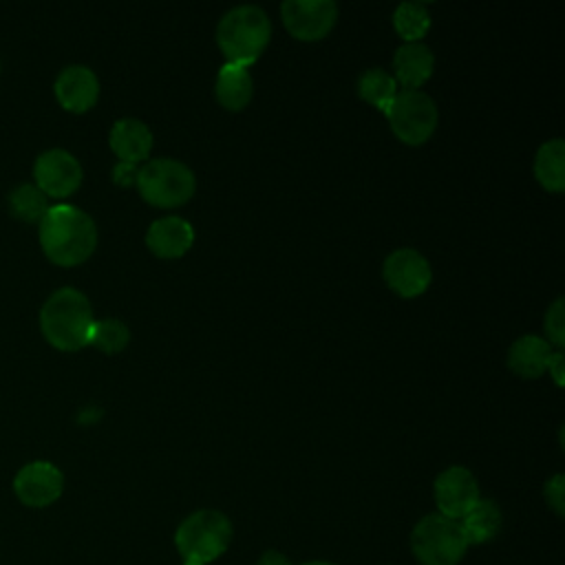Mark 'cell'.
Segmentation results:
<instances>
[{"label": "cell", "mask_w": 565, "mask_h": 565, "mask_svg": "<svg viewBox=\"0 0 565 565\" xmlns=\"http://www.w3.org/2000/svg\"><path fill=\"white\" fill-rule=\"evenodd\" d=\"M38 238L44 256L60 267L82 265L97 247L95 221L71 203L49 205L38 223Z\"/></svg>", "instance_id": "obj_1"}, {"label": "cell", "mask_w": 565, "mask_h": 565, "mask_svg": "<svg viewBox=\"0 0 565 565\" xmlns=\"http://www.w3.org/2000/svg\"><path fill=\"white\" fill-rule=\"evenodd\" d=\"M95 324L88 298L73 287L55 289L40 309V329L46 342L60 351H79L90 344Z\"/></svg>", "instance_id": "obj_2"}, {"label": "cell", "mask_w": 565, "mask_h": 565, "mask_svg": "<svg viewBox=\"0 0 565 565\" xmlns=\"http://www.w3.org/2000/svg\"><path fill=\"white\" fill-rule=\"evenodd\" d=\"M271 38V22L260 7L243 4L227 11L216 26V42L225 62L249 68Z\"/></svg>", "instance_id": "obj_3"}, {"label": "cell", "mask_w": 565, "mask_h": 565, "mask_svg": "<svg viewBox=\"0 0 565 565\" xmlns=\"http://www.w3.org/2000/svg\"><path fill=\"white\" fill-rule=\"evenodd\" d=\"M232 521L218 510H196L188 514L177 532L174 547L188 563H214L232 543Z\"/></svg>", "instance_id": "obj_4"}, {"label": "cell", "mask_w": 565, "mask_h": 565, "mask_svg": "<svg viewBox=\"0 0 565 565\" xmlns=\"http://www.w3.org/2000/svg\"><path fill=\"white\" fill-rule=\"evenodd\" d=\"M468 547L461 523L439 512L422 516L411 532V552L422 565H457Z\"/></svg>", "instance_id": "obj_5"}, {"label": "cell", "mask_w": 565, "mask_h": 565, "mask_svg": "<svg viewBox=\"0 0 565 565\" xmlns=\"http://www.w3.org/2000/svg\"><path fill=\"white\" fill-rule=\"evenodd\" d=\"M135 185L146 203L154 207H179L192 199L196 179L185 163L163 157L143 163Z\"/></svg>", "instance_id": "obj_6"}, {"label": "cell", "mask_w": 565, "mask_h": 565, "mask_svg": "<svg viewBox=\"0 0 565 565\" xmlns=\"http://www.w3.org/2000/svg\"><path fill=\"white\" fill-rule=\"evenodd\" d=\"M393 135L406 146H422L437 128V106L424 90H397L386 110Z\"/></svg>", "instance_id": "obj_7"}, {"label": "cell", "mask_w": 565, "mask_h": 565, "mask_svg": "<svg viewBox=\"0 0 565 565\" xmlns=\"http://www.w3.org/2000/svg\"><path fill=\"white\" fill-rule=\"evenodd\" d=\"M82 166L64 148H51L38 154L33 163L35 185L46 194V199H66L82 185Z\"/></svg>", "instance_id": "obj_8"}, {"label": "cell", "mask_w": 565, "mask_h": 565, "mask_svg": "<svg viewBox=\"0 0 565 565\" xmlns=\"http://www.w3.org/2000/svg\"><path fill=\"white\" fill-rule=\"evenodd\" d=\"M280 15L289 35L302 42H316L333 29L338 7L331 0H287L280 4Z\"/></svg>", "instance_id": "obj_9"}, {"label": "cell", "mask_w": 565, "mask_h": 565, "mask_svg": "<svg viewBox=\"0 0 565 565\" xmlns=\"http://www.w3.org/2000/svg\"><path fill=\"white\" fill-rule=\"evenodd\" d=\"M433 494L437 512L455 521H461L481 499L477 477L463 466H450L439 472L433 486Z\"/></svg>", "instance_id": "obj_10"}, {"label": "cell", "mask_w": 565, "mask_h": 565, "mask_svg": "<svg viewBox=\"0 0 565 565\" xmlns=\"http://www.w3.org/2000/svg\"><path fill=\"white\" fill-rule=\"evenodd\" d=\"M64 475L44 459L24 463L13 477V492L26 508H46L62 497Z\"/></svg>", "instance_id": "obj_11"}, {"label": "cell", "mask_w": 565, "mask_h": 565, "mask_svg": "<svg viewBox=\"0 0 565 565\" xmlns=\"http://www.w3.org/2000/svg\"><path fill=\"white\" fill-rule=\"evenodd\" d=\"M384 282L402 298H415L424 294L433 280V271L424 254L411 247L395 249L386 256L382 267Z\"/></svg>", "instance_id": "obj_12"}, {"label": "cell", "mask_w": 565, "mask_h": 565, "mask_svg": "<svg viewBox=\"0 0 565 565\" xmlns=\"http://www.w3.org/2000/svg\"><path fill=\"white\" fill-rule=\"evenodd\" d=\"M55 99L68 113H86L97 104L99 79L97 75L82 64H71L60 71L53 84Z\"/></svg>", "instance_id": "obj_13"}, {"label": "cell", "mask_w": 565, "mask_h": 565, "mask_svg": "<svg viewBox=\"0 0 565 565\" xmlns=\"http://www.w3.org/2000/svg\"><path fill=\"white\" fill-rule=\"evenodd\" d=\"M194 243V227L181 216H163L150 223L146 232L148 249L159 258H179Z\"/></svg>", "instance_id": "obj_14"}, {"label": "cell", "mask_w": 565, "mask_h": 565, "mask_svg": "<svg viewBox=\"0 0 565 565\" xmlns=\"http://www.w3.org/2000/svg\"><path fill=\"white\" fill-rule=\"evenodd\" d=\"M110 150L126 163H141L152 150V132L141 119H117L108 135Z\"/></svg>", "instance_id": "obj_15"}, {"label": "cell", "mask_w": 565, "mask_h": 565, "mask_svg": "<svg viewBox=\"0 0 565 565\" xmlns=\"http://www.w3.org/2000/svg\"><path fill=\"white\" fill-rule=\"evenodd\" d=\"M435 68L433 51L422 42L402 44L393 55V71L395 82L404 86V90H417Z\"/></svg>", "instance_id": "obj_16"}, {"label": "cell", "mask_w": 565, "mask_h": 565, "mask_svg": "<svg viewBox=\"0 0 565 565\" xmlns=\"http://www.w3.org/2000/svg\"><path fill=\"white\" fill-rule=\"evenodd\" d=\"M554 349L541 335H521L508 349V369L519 377L534 380L547 371Z\"/></svg>", "instance_id": "obj_17"}, {"label": "cell", "mask_w": 565, "mask_h": 565, "mask_svg": "<svg viewBox=\"0 0 565 565\" xmlns=\"http://www.w3.org/2000/svg\"><path fill=\"white\" fill-rule=\"evenodd\" d=\"M214 95L225 110H243L254 95V79L245 66L225 62L216 75Z\"/></svg>", "instance_id": "obj_18"}, {"label": "cell", "mask_w": 565, "mask_h": 565, "mask_svg": "<svg viewBox=\"0 0 565 565\" xmlns=\"http://www.w3.org/2000/svg\"><path fill=\"white\" fill-rule=\"evenodd\" d=\"M459 523L468 545H483L499 536L503 527V514L492 499H479Z\"/></svg>", "instance_id": "obj_19"}, {"label": "cell", "mask_w": 565, "mask_h": 565, "mask_svg": "<svg viewBox=\"0 0 565 565\" xmlns=\"http://www.w3.org/2000/svg\"><path fill=\"white\" fill-rule=\"evenodd\" d=\"M534 177L547 192L565 190V143L563 139L545 141L534 159Z\"/></svg>", "instance_id": "obj_20"}, {"label": "cell", "mask_w": 565, "mask_h": 565, "mask_svg": "<svg viewBox=\"0 0 565 565\" xmlns=\"http://www.w3.org/2000/svg\"><path fill=\"white\" fill-rule=\"evenodd\" d=\"M358 95L386 115L397 95V82L384 68H366L358 79Z\"/></svg>", "instance_id": "obj_21"}, {"label": "cell", "mask_w": 565, "mask_h": 565, "mask_svg": "<svg viewBox=\"0 0 565 565\" xmlns=\"http://www.w3.org/2000/svg\"><path fill=\"white\" fill-rule=\"evenodd\" d=\"M9 212L11 216L24 223H40L49 210L46 194L35 183H20L9 192Z\"/></svg>", "instance_id": "obj_22"}, {"label": "cell", "mask_w": 565, "mask_h": 565, "mask_svg": "<svg viewBox=\"0 0 565 565\" xmlns=\"http://www.w3.org/2000/svg\"><path fill=\"white\" fill-rule=\"evenodd\" d=\"M393 26L406 44L419 42L430 29L428 7L424 2H402L393 13Z\"/></svg>", "instance_id": "obj_23"}, {"label": "cell", "mask_w": 565, "mask_h": 565, "mask_svg": "<svg viewBox=\"0 0 565 565\" xmlns=\"http://www.w3.org/2000/svg\"><path fill=\"white\" fill-rule=\"evenodd\" d=\"M130 340V331L128 327L117 320V318H104V320H95L93 331H90V344L95 349H99L102 353H119L126 349Z\"/></svg>", "instance_id": "obj_24"}, {"label": "cell", "mask_w": 565, "mask_h": 565, "mask_svg": "<svg viewBox=\"0 0 565 565\" xmlns=\"http://www.w3.org/2000/svg\"><path fill=\"white\" fill-rule=\"evenodd\" d=\"M545 333H547V342L552 344V349L556 347V351L563 349L565 344V309H563V298H556L547 311H545Z\"/></svg>", "instance_id": "obj_25"}, {"label": "cell", "mask_w": 565, "mask_h": 565, "mask_svg": "<svg viewBox=\"0 0 565 565\" xmlns=\"http://www.w3.org/2000/svg\"><path fill=\"white\" fill-rule=\"evenodd\" d=\"M543 494H545V503L547 508L561 519L565 514V477L558 472L554 475L545 488H543Z\"/></svg>", "instance_id": "obj_26"}, {"label": "cell", "mask_w": 565, "mask_h": 565, "mask_svg": "<svg viewBox=\"0 0 565 565\" xmlns=\"http://www.w3.org/2000/svg\"><path fill=\"white\" fill-rule=\"evenodd\" d=\"M137 172H139V168H137L135 163L119 161V163L113 168V181H115L117 185H124V188L135 185V183H137Z\"/></svg>", "instance_id": "obj_27"}, {"label": "cell", "mask_w": 565, "mask_h": 565, "mask_svg": "<svg viewBox=\"0 0 565 565\" xmlns=\"http://www.w3.org/2000/svg\"><path fill=\"white\" fill-rule=\"evenodd\" d=\"M256 565H291V563H289V558H287L282 552H278V550H265V552L258 556Z\"/></svg>", "instance_id": "obj_28"}, {"label": "cell", "mask_w": 565, "mask_h": 565, "mask_svg": "<svg viewBox=\"0 0 565 565\" xmlns=\"http://www.w3.org/2000/svg\"><path fill=\"white\" fill-rule=\"evenodd\" d=\"M547 371L552 373L554 382L558 386H563V353L561 351H554L552 358H550V364H547Z\"/></svg>", "instance_id": "obj_29"}, {"label": "cell", "mask_w": 565, "mask_h": 565, "mask_svg": "<svg viewBox=\"0 0 565 565\" xmlns=\"http://www.w3.org/2000/svg\"><path fill=\"white\" fill-rule=\"evenodd\" d=\"M302 565H335V563H331V561H307Z\"/></svg>", "instance_id": "obj_30"}, {"label": "cell", "mask_w": 565, "mask_h": 565, "mask_svg": "<svg viewBox=\"0 0 565 565\" xmlns=\"http://www.w3.org/2000/svg\"><path fill=\"white\" fill-rule=\"evenodd\" d=\"M183 565H199V563H188V561H183Z\"/></svg>", "instance_id": "obj_31"}]
</instances>
